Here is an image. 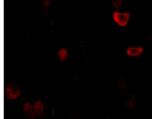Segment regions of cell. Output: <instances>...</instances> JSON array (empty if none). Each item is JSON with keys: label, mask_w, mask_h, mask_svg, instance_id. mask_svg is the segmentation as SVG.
Returning <instances> with one entry per match:
<instances>
[{"label": "cell", "mask_w": 152, "mask_h": 119, "mask_svg": "<svg viewBox=\"0 0 152 119\" xmlns=\"http://www.w3.org/2000/svg\"><path fill=\"white\" fill-rule=\"evenodd\" d=\"M130 18L129 12H114L113 14V18L116 23L122 27L126 26L128 23Z\"/></svg>", "instance_id": "6da1fadb"}, {"label": "cell", "mask_w": 152, "mask_h": 119, "mask_svg": "<svg viewBox=\"0 0 152 119\" xmlns=\"http://www.w3.org/2000/svg\"><path fill=\"white\" fill-rule=\"evenodd\" d=\"M20 94V90L16 85L10 83L7 86L6 94L9 99H16Z\"/></svg>", "instance_id": "7a4b0ae2"}, {"label": "cell", "mask_w": 152, "mask_h": 119, "mask_svg": "<svg viewBox=\"0 0 152 119\" xmlns=\"http://www.w3.org/2000/svg\"><path fill=\"white\" fill-rule=\"evenodd\" d=\"M143 51V48L142 46H132L126 49V53L130 57H134L140 55Z\"/></svg>", "instance_id": "3957f363"}, {"label": "cell", "mask_w": 152, "mask_h": 119, "mask_svg": "<svg viewBox=\"0 0 152 119\" xmlns=\"http://www.w3.org/2000/svg\"><path fill=\"white\" fill-rule=\"evenodd\" d=\"M23 110L28 119H35L36 114L34 108L29 102H26L23 105Z\"/></svg>", "instance_id": "277c9868"}, {"label": "cell", "mask_w": 152, "mask_h": 119, "mask_svg": "<svg viewBox=\"0 0 152 119\" xmlns=\"http://www.w3.org/2000/svg\"><path fill=\"white\" fill-rule=\"evenodd\" d=\"M33 108L35 111L36 116L37 117H41L43 116L45 107L41 101L35 102V104H34Z\"/></svg>", "instance_id": "5b68a950"}, {"label": "cell", "mask_w": 152, "mask_h": 119, "mask_svg": "<svg viewBox=\"0 0 152 119\" xmlns=\"http://www.w3.org/2000/svg\"><path fill=\"white\" fill-rule=\"evenodd\" d=\"M136 99V96L134 94H130L129 99L127 101L125 102L124 105L128 109H133L135 105V100Z\"/></svg>", "instance_id": "8992f818"}, {"label": "cell", "mask_w": 152, "mask_h": 119, "mask_svg": "<svg viewBox=\"0 0 152 119\" xmlns=\"http://www.w3.org/2000/svg\"><path fill=\"white\" fill-rule=\"evenodd\" d=\"M117 86L121 90H125L127 88V83L124 78L120 77L118 79Z\"/></svg>", "instance_id": "52a82bcc"}, {"label": "cell", "mask_w": 152, "mask_h": 119, "mask_svg": "<svg viewBox=\"0 0 152 119\" xmlns=\"http://www.w3.org/2000/svg\"><path fill=\"white\" fill-rule=\"evenodd\" d=\"M58 57L61 61H66V58L67 56V51L66 49L61 48L59 51Z\"/></svg>", "instance_id": "ba28073f"}, {"label": "cell", "mask_w": 152, "mask_h": 119, "mask_svg": "<svg viewBox=\"0 0 152 119\" xmlns=\"http://www.w3.org/2000/svg\"><path fill=\"white\" fill-rule=\"evenodd\" d=\"M122 0H114L113 2L112 6L114 8H118L121 7L122 5Z\"/></svg>", "instance_id": "9c48e42d"}]
</instances>
